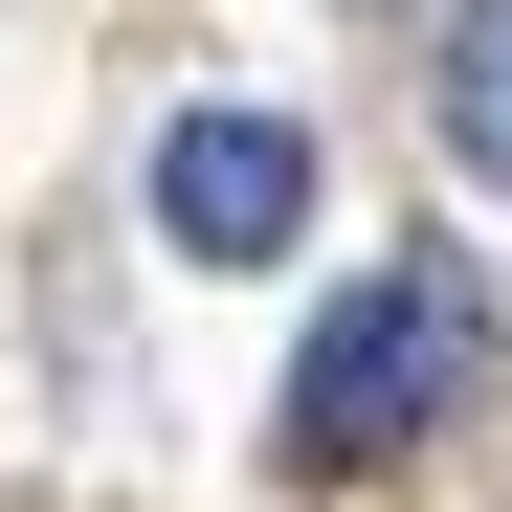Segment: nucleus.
Returning a JSON list of instances; mask_svg holds the SVG:
<instances>
[{
  "mask_svg": "<svg viewBox=\"0 0 512 512\" xmlns=\"http://www.w3.org/2000/svg\"><path fill=\"white\" fill-rule=\"evenodd\" d=\"M490 401V290L446 268V245H401L379 290H334L290 334V401H268V446L290 468H401L423 423H468Z\"/></svg>",
  "mask_w": 512,
  "mask_h": 512,
  "instance_id": "f257e3e1",
  "label": "nucleus"
},
{
  "mask_svg": "<svg viewBox=\"0 0 512 512\" xmlns=\"http://www.w3.org/2000/svg\"><path fill=\"white\" fill-rule=\"evenodd\" d=\"M290 223H312V134L290 112H179L156 134V245L179 268H290Z\"/></svg>",
  "mask_w": 512,
  "mask_h": 512,
  "instance_id": "f03ea898",
  "label": "nucleus"
},
{
  "mask_svg": "<svg viewBox=\"0 0 512 512\" xmlns=\"http://www.w3.org/2000/svg\"><path fill=\"white\" fill-rule=\"evenodd\" d=\"M423 112H446V156H468V179L512 201V0H468V23H446V67H423Z\"/></svg>",
  "mask_w": 512,
  "mask_h": 512,
  "instance_id": "7ed1b4c3",
  "label": "nucleus"
}]
</instances>
